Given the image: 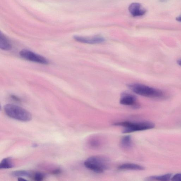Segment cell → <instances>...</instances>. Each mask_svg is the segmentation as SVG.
<instances>
[{
    "instance_id": "obj_1",
    "label": "cell",
    "mask_w": 181,
    "mask_h": 181,
    "mask_svg": "<svg viewBox=\"0 0 181 181\" xmlns=\"http://www.w3.org/2000/svg\"><path fill=\"white\" fill-rule=\"evenodd\" d=\"M127 86L134 93L145 97L161 99L165 98L166 97L165 93L162 90L143 84H131Z\"/></svg>"
},
{
    "instance_id": "obj_2",
    "label": "cell",
    "mask_w": 181,
    "mask_h": 181,
    "mask_svg": "<svg viewBox=\"0 0 181 181\" xmlns=\"http://www.w3.org/2000/svg\"><path fill=\"white\" fill-rule=\"evenodd\" d=\"M110 161L108 158L100 156H93L89 157L84 162L85 167L97 173L105 172L108 169Z\"/></svg>"
},
{
    "instance_id": "obj_3",
    "label": "cell",
    "mask_w": 181,
    "mask_h": 181,
    "mask_svg": "<svg viewBox=\"0 0 181 181\" xmlns=\"http://www.w3.org/2000/svg\"><path fill=\"white\" fill-rule=\"evenodd\" d=\"M4 109L6 114L14 119L24 122H28L32 119L31 113L19 106L7 104L4 106Z\"/></svg>"
},
{
    "instance_id": "obj_4",
    "label": "cell",
    "mask_w": 181,
    "mask_h": 181,
    "mask_svg": "<svg viewBox=\"0 0 181 181\" xmlns=\"http://www.w3.org/2000/svg\"><path fill=\"white\" fill-rule=\"evenodd\" d=\"M113 125L124 128L123 132L125 133L152 129L155 127L154 123L148 121L136 123L125 121L116 123L113 124Z\"/></svg>"
},
{
    "instance_id": "obj_5",
    "label": "cell",
    "mask_w": 181,
    "mask_h": 181,
    "mask_svg": "<svg viewBox=\"0 0 181 181\" xmlns=\"http://www.w3.org/2000/svg\"><path fill=\"white\" fill-rule=\"evenodd\" d=\"M19 55L26 60L43 64H48L49 61L46 58L27 50H22Z\"/></svg>"
},
{
    "instance_id": "obj_6",
    "label": "cell",
    "mask_w": 181,
    "mask_h": 181,
    "mask_svg": "<svg viewBox=\"0 0 181 181\" xmlns=\"http://www.w3.org/2000/svg\"><path fill=\"white\" fill-rule=\"evenodd\" d=\"M73 38L77 41L80 43L90 44H98L103 43L106 41L103 37L96 36L92 37H85L75 36Z\"/></svg>"
},
{
    "instance_id": "obj_7",
    "label": "cell",
    "mask_w": 181,
    "mask_h": 181,
    "mask_svg": "<svg viewBox=\"0 0 181 181\" xmlns=\"http://www.w3.org/2000/svg\"><path fill=\"white\" fill-rule=\"evenodd\" d=\"M120 103L121 105L132 106L137 108L140 107V105L137 102L136 97L130 93H123L121 96Z\"/></svg>"
},
{
    "instance_id": "obj_8",
    "label": "cell",
    "mask_w": 181,
    "mask_h": 181,
    "mask_svg": "<svg viewBox=\"0 0 181 181\" xmlns=\"http://www.w3.org/2000/svg\"><path fill=\"white\" fill-rule=\"evenodd\" d=\"M130 13L133 17L142 16L147 12V10L143 8L142 5L138 2H133L128 7Z\"/></svg>"
},
{
    "instance_id": "obj_9",
    "label": "cell",
    "mask_w": 181,
    "mask_h": 181,
    "mask_svg": "<svg viewBox=\"0 0 181 181\" xmlns=\"http://www.w3.org/2000/svg\"><path fill=\"white\" fill-rule=\"evenodd\" d=\"M118 169L121 170H145V168L135 163H126L119 166Z\"/></svg>"
},
{
    "instance_id": "obj_10",
    "label": "cell",
    "mask_w": 181,
    "mask_h": 181,
    "mask_svg": "<svg viewBox=\"0 0 181 181\" xmlns=\"http://www.w3.org/2000/svg\"><path fill=\"white\" fill-rule=\"evenodd\" d=\"M88 144L89 147L96 149L100 148L103 144V140L101 139L97 136H93L88 140Z\"/></svg>"
},
{
    "instance_id": "obj_11",
    "label": "cell",
    "mask_w": 181,
    "mask_h": 181,
    "mask_svg": "<svg viewBox=\"0 0 181 181\" xmlns=\"http://www.w3.org/2000/svg\"><path fill=\"white\" fill-rule=\"evenodd\" d=\"M0 48L5 51L11 50L12 48L11 45L9 40L2 33L0 36Z\"/></svg>"
},
{
    "instance_id": "obj_12",
    "label": "cell",
    "mask_w": 181,
    "mask_h": 181,
    "mask_svg": "<svg viewBox=\"0 0 181 181\" xmlns=\"http://www.w3.org/2000/svg\"><path fill=\"white\" fill-rule=\"evenodd\" d=\"M121 147L123 149L128 150L132 147V138L130 136H124L120 141Z\"/></svg>"
},
{
    "instance_id": "obj_13",
    "label": "cell",
    "mask_w": 181,
    "mask_h": 181,
    "mask_svg": "<svg viewBox=\"0 0 181 181\" xmlns=\"http://www.w3.org/2000/svg\"><path fill=\"white\" fill-rule=\"evenodd\" d=\"M172 175L170 173L160 176H152L145 178L146 181L158 180L168 181L171 179Z\"/></svg>"
},
{
    "instance_id": "obj_14",
    "label": "cell",
    "mask_w": 181,
    "mask_h": 181,
    "mask_svg": "<svg viewBox=\"0 0 181 181\" xmlns=\"http://www.w3.org/2000/svg\"><path fill=\"white\" fill-rule=\"evenodd\" d=\"M14 165L11 157L4 158L0 163V168L2 169H9L13 167Z\"/></svg>"
},
{
    "instance_id": "obj_15",
    "label": "cell",
    "mask_w": 181,
    "mask_h": 181,
    "mask_svg": "<svg viewBox=\"0 0 181 181\" xmlns=\"http://www.w3.org/2000/svg\"><path fill=\"white\" fill-rule=\"evenodd\" d=\"M12 175L15 177H27L32 176L30 173L25 170H18L12 172Z\"/></svg>"
},
{
    "instance_id": "obj_16",
    "label": "cell",
    "mask_w": 181,
    "mask_h": 181,
    "mask_svg": "<svg viewBox=\"0 0 181 181\" xmlns=\"http://www.w3.org/2000/svg\"><path fill=\"white\" fill-rule=\"evenodd\" d=\"M33 179L37 181H41L43 180L44 178V175L40 172H36L34 175H32Z\"/></svg>"
},
{
    "instance_id": "obj_17",
    "label": "cell",
    "mask_w": 181,
    "mask_h": 181,
    "mask_svg": "<svg viewBox=\"0 0 181 181\" xmlns=\"http://www.w3.org/2000/svg\"><path fill=\"white\" fill-rule=\"evenodd\" d=\"M171 180L173 181H181V173H178L173 176Z\"/></svg>"
},
{
    "instance_id": "obj_18",
    "label": "cell",
    "mask_w": 181,
    "mask_h": 181,
    "mask_svg": "<svg viewBox=\"0 0 181 181\" xmlns=\"http://www.w3.org/2000/svg\"><path fill=\"white\" fill-rule=\"evenodd\" d=\"M61 172V171L60 169H57L55 170H54L53 172H52V173L53 175H58V174H60V173Z\"/></svg>"
},
{
    "instance_id": "obj_19",
    "label": "cell",
    "mask_w": 181,
    "mask_h": 181,
    "mask_svg": "<svg viewBox=\"0 0 181 181\" xmlns=\"http://www.w3.org/2000/svg\"><path fill=\"white\" fill-rule=\"evenodd\" d=\"M11 97L15 101H20V99L19 98L17 97L16 96H15L14 95H12L11 96Z\"/></svg>"
},
{
    "instance_id": "obj_20",
    "label": "cell",
    "mask_w": 181,
    "mask_h": 181,
    "mask_svg": "<svg viewBox=\"0 0 181 181\" xmlns=\"http://www.w3.org/2000/svg\"><path fill=\"white\" fill-rule=\"evenodd\" d=\"M176 20L178 22H181V14L176 18Z\"/></svg>"
},
{
    "instance_id": "obj_21",
    "label": "cell",
    "mask_w": 181,
    "mask_h": 181,
    "mask_svg": "<svg viewBox=\"0 0 181 181\" xmlns=\"http://www.w3.org/2000/svg\"><path fill=\"white\" fill-rule=\"evenodd\" d=\"M177 63L178 65H179L181 67V59H178L177 61Z\"/></svg>"
},
{
    "instance_id": "obj_22",
    "label": "cell",
    "mask_w": 181,
    "mask_h": 181,
    "mask_svg": "<svg viewBox=\"0 0 181 181\" xmlns=\"http://www.w3.org/2000/svg\"><path fill=\"white\" fill-rule=\"evenodd\" d=\"M18 180L19 181H26V179H24V178H22V177H19L18 178Z\"/></svg>"
},
{
    "instance_id": "obj_23",
    "label": "cell",
    "mask_w": 181,
    "mask_h": 181,
    "mask_svg": "<svg viewBox=\"0 0 181 181\" xmlns=\"http://www.w3.org/2000/svg\"><path fill=\"white\" fill-rule=\"evenodd\" d=\"M168 1H169V0H159V1L161 2H165Z\"/></svg>"
}]
</instances>
